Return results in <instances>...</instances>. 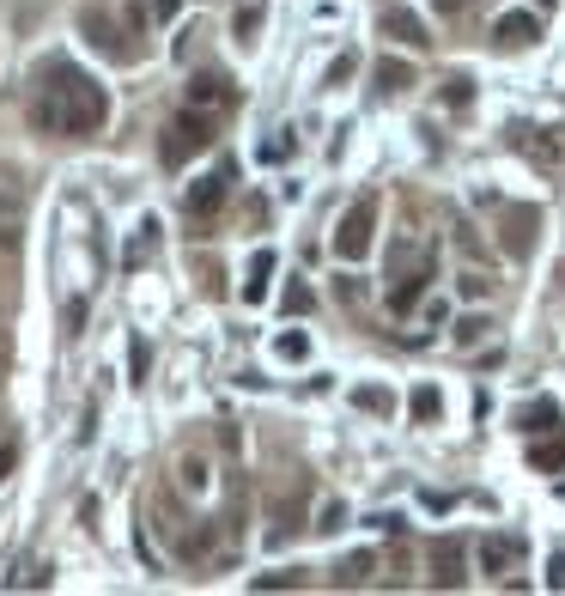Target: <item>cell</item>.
<instances>
[{
    "instance_id": "obj_1",
    "label": "cell",
    "mask_w": 565,
    "mask_h": 596,
    "mask_svg": "<svg viewBox=\"0 0 565 596\" xmlns=\"http://www.w3.org/2000/svg\"><path fill=\"white\" fill-rule=\"evenodd\" d=\"M55 73H61V110H67V134H98L104 128V116H110V104H104V86L98 80H86L79 67H67V61H55Z\"/></svg>"
},
{
    "instance_id": "obj_2",
    "label": "cell",
    "mask_w": 565,
    "mask_h": 596,
    "mask_svg": "<svg viewBox=\"0 0 565 596\" xmlns=\"http://www.w3.org/2000/svg\"><path fill=\"white\" fill-rule=\"evenodd\" d=\"M371 232H377V201L365 195V201H353V207L341 213V226H335V256H341V262H359V256L371 250Z\"/></svg>"
},
{
    "instance_id": "obj_3",
    "label": "cell",
    "mask_w": 565,
    "mask_h": 596,
    "mask_svg": "<svg viewBox=\"0 0 565 596\" xmlns=\"http://www.w3.org/2000/svg\"><path fill=\"white\" fill-rule=\"evenodd\" d=\"M207 140H213V122L189 110V116H177V122L165 128V146H158V153H165V165H183L189 153H201Z\"/></svg>"
},
{
    "instance_id": "obj_4",
    "label": "cell",
    "mask_w": 565,
    "mask_h": 596,
    "mask_svg": "<svg viewBox=\"0 0 565 596\" xmlns=\"http://www.w3.org/2000/svg\"><path fill=\"white\" fill-rule=\"evenodd\" d=\"M225 195H231V165H219L213 177H201V183L189 189V213H195V219H213V213L225 207Z\"/></svg>"
},
{
    "instance_id": "obj_5",
    "label": "cell",
    "mask_w": 565,
    "mask_h": 596,
    "mask_svg": "<svg viewBox=\"0 0 565 596\" xmlns=\"http://www.w3.org/2000/svg\"><path fill=\"white\" fill-rule=\"evenodd\" d=\"M426 280H432V262H420V268H401V274H395V286H389V311H401V317H408V311L420 305Z\"/></svg>"
},
{
    "instance_id": "obj_6",
    "label": "cell",
    "mask_w": 565,
    "mask_h": 596,
    "mask_svg": "<svg viewBox=\"0 0 565 596\" xmlns=\"http://www.w3.org/2000/svg\"><path fill=\"white\" fill-rule=\"evenodd\" d=\"M541 37V19L535 13H499V25H493V43L499 49H529Z\"/></svg>"
},
{
    "instance_id": "obj_7",
    "label": "cell",
    "mask_w": 565,
    "mask_h": 596,
    "mask_svg": "<svg viewBox=\"0 0 565 596\" xmlns=\"http://www.w3.org/2000/svg\"><path fill=\"white\" fill-rule=\"evenodd\" d=\"M383 37L408 43V49H426V43H432V37H426V19L408 13V7H389V13H383Z\"/></svg>"
},
{
    "instance_id": "obj_8",
    "label": "cell",
    "mask_w": 565,
    "mask_h": 596,
    "mask_svg": "<svg viewBox=\"0 0 565 596\" xmlns=\"http://www.w3.org/2000/svg\"><path fill=\"white\" fill-rule=\"evenodd\" d=\"M432 584L438 590H462L468 572H462V542H438L432 548Z\"/></svg>"
},
{
    "instance_id": "obj_9",
    "label": "cell",
    "mask_w": 565,
    "mask_h": 596,
    "mask_svg": "<svg viewBox=\"0 0 565 596\" xmlns=\"http://www.w3.org/2000/svg\"><path fill=\"white\" fill-rule=\"evenodd\" d=\"M517 560H523V542L517 536H487V542H480V572H487V578L511 572Z\"/></svg>"
},
{
    "instance_id": "obj_10",
    "label": "cell",
    "mask_w": 565,
    "mask_h": 596,
    "mask_svg": "<svg viewBox=\"0 0 565 596\" xmlns=\"http://www.w3.org/2000/svg\"><path fill=\"white\" fill-rule=\"evenodd\" d=\"M535 226H541V213H535V207H511V213H505V250H511V256H529Z\"/></svg>"
},
{
    "instance_id": "obj_11",
    "label": "cell",
    "mask_w": 565,
    "mask_h": 596,
    "mask_svg": "<svg viewBox=\"0 0 565 596\" xmlns=\"http://www.w3.org/2000/svg\"><path fill=\"white\" fill-rule=\"evenodd\" d=\"M79 31H86V37H92V43H98V49H104L110 61H128V55H134V49H128V43L116 37V25H110L104 13H86V19H79Z\"/></svg>"
},
{
    "instance_id": "obj_12",
    "label": "cell",
    "mask_w": 565,
    "mask_h": 596,
    "mask_svg": "<svg viewBox=\"0 0 565 596\" xmlns=\"http://www.w3.org/2000/svg\"><path fill=\"white\" fill-rule=\"evenodd\" d=\"M408 86H414V67H408V61H395V55H383V61H377V92H389V98H395V92H408Z\"/></svg>"
},
{
    "instance_id": "obj_13",
    "label": "cell",
    "mask_w": 565,
    "mask_h": 596,
    "mask_svg": "<svg viewBox=\"0 0 565 596\" xmlns=\"http://www.w3.org/2000/svg\"><path fill=\"white\" fill-rule=\"evenodd\" d=\"M268 274H274V250H256V256H250V280H244L250 305H262V298H268Z\"/></svg>"
},
{
    "instance_id": "obj_14",
    "label": "cell",
    "mask_w": 565,
    "mask_h": 596,
    "mask_svg": "<svg viewBox=\"0 0 565 596\" xmlns=\"http://www.w3.org/2000/svg\"><path fill=\"white\" fill-rule=\"evenodd\" d=\"M371 566H377V554H365V548H359V554H347V560L335 566V584H341V590H359V584L371 578Z\"/></svg>"
},
{
    "instance_id": "obj_15",
    "label": "cell",
    "mask_w": 565,
    "mask_h": 596,
    "mask_svg": "<svg viewBox=\"0 0 565 596\" xmlns=\"http://www.w3.org/2000/svg\"><path fill=\"white\" fill-rule=\"evenodd\" d=\"M262 7H237V19H231V31H237V43H256V31H262Z\"/></svg>"
},
{
    "instance_id": "obj_16",
    "label": "cell",
    "mask_w": 565,
    "mask_h": 596,
    "mask_svg": "<svg viewBox=\"0 0 565 596\" xmlns=\"http://www.w3.org/2000/svg\"><path fill=\"white\" fill-rule=\"evenodd\" d=\"M189 98H201V104H225L231 92H225V80H219V73H201V80L189 86Z\"/></svg>"
},
{
    "instance_id": "obj_17",
    "label": "cell",
    "mask_w": 565,
    "mask_h": 596,
    "mask_svg": "<svg viewBox=\"0 0 565 596\" xmlns=\"http://www.w3.org/2000/svg\"><path fill=\"white\" fill-rule=\"evenodd\" d=\"M353 402L365 408V414H389L395 402H389V390H377V384H365V390H353Z\"/></svg>"
},
{
    "instance_id": "obj_18",
    "label": "cell",
    "mask_w": 565,
    "mask_h": 596,
    "mask_svg": "<svg viewBox=\"0 0 565 596\" xmlns=\"http://www.w3.org/2000/svg\"><path fill=\"white\" fill-rule=\"evenodd\" d=\"M438 408H444V396H438L432 384H420V390H414V420H438Z\"/></svg>"
},
{
    "instance_id": "obj_19",
    "label": "cell",
    "mask_w": 565,
    "mask_h": 596,
    "mask_svg": "<svg viewBox=\"0 0 565 596\" xmlns=\"http://www.w3.org/2000/svg\"><path fill=\"white\" fill-rule=\"evenodd\" d=\"M280 305H286V311H292V317H304V311H310V305H316V298H310V286H298V280H292V286H286V292H280Z\"/></svg>"
},
{
    "instance_id": "obj_20",
    "label": "cell",
    "mask_w": 565,
    "mask_h": 596,
    "mask_svg": "<svg viewBox=\"0 0 565 596\" xmlns=\"http://www.w3.org/2000/svg\"><path fill=\"white\" fill-rule=\"evenodd\" d=\"M487 329H493L487 317H462V323H456V347H474V341L487 335Z\"/></svg>"
},
{
    "instance_id": "obj_21",
    "label": "cell",
    "mask_w": 565,
    "mask_h": 596,
    "mask_svg": "<svg viewBox=\"0 0 565 596\" xmlns=\"http://www.w3.org/2000/svg\"><path fill=\"white\" fill-rule=\"evenodd\" d=\"M298 572H256V590H298Z\"/></svg>"
},
{
    "instance_id": "obj_22",
    "label": "cell",
    "mask_w": 565,
    "mask_h": 596,
    "mask_svg": "<svg viewBox=\"0 0 565 596\" xmlns=\"http://www.w3.org/2000/svg\"><path fill=\"white\" fill-rule=\"evenodd\" d=\"M456 286H462V298H487V286H493V280H487V274H480V268H468V274H462Z\"/></svg>"
},
{
    "instance_id": "obj_23",
    "label": "cell",
    "mask_w": 565,
    "mask_h": 596,
    "mask_svg": "<svg viewBox=\"0 0 565 596\" xmlns=\"http://www.w3.org/2000/svg\"><path fill=\"white\" fill-rule=\"evenodd\" d=\"M468 98H474V80H462V73L444 80V104H468Z\"/></svg>"
},
{
    "instance_id": "obj_24",
    "label": "cell",
    "mask_w": 565,
    "mask_h": 596,
    "mask_svg": "<svg viewBox=\"0 0 565 596\" xmlns=\"http://www.w3.org/2000/svg\"><path fill=\"white\" fill-rule=\"evenodd\" d=\"M553 420H559L553 408H523V426H529V432H553Z\"/></svg>"
},
{
    "instance_id": "obj_25",
    "label": "cell",
    "mask_w": 565,
    "mask_h": 596,
    "mask_svg": "<svg viewBox=\"0 0 565 596\" xmlns=\"http://www.w3.org/2000/svg\"><path fill=\"white\" fill-rule=\"evenodd\" d=\"M341 524H347V505H322V524H316V530H322V536H335Z\"/></svg>"
},
{
    "instance_id": "obj_26",
    "label": "cell",
    "mask_w": 565,
    "mask_h": 596,
    "mask_svg": "<svg viewBox=\"0 0 565 596\" xmlns=\"http://www.w3.org/2000/svg\"><path fill=\"white\" fill-rule=\"evenodd\" d=\"M128 365H134V384H146V365H152V353L134 341V347H128Z\"/></svg>"
},
{
    "instance_id": "obj_27",
    "label": "cell",
    "mask_w": 565,
    "mask_h": 596,
    "mask_svg": "<svg viewBox=\"0 0 565 596\" xmlns=\"http://www.w3.org/2000/svg\"><path fill=\"white\" fill-rule=\"evenodd\" d=\"M280 353H286V359H304V353H310V341L292 329V335H280Z\"/></svg>"
},
{
    "instance_id": "obj_28",
    "label": "cell",
    "mask_w": 565,
    "mask_h": 596,
    "mask_svg": "<svg viewBox=\"0 0 565 596\" xmlns=\"http://www.w3.org/2000/svg\"><path fill=\"white\" fill-rule=\"evenodd\" d=\"M565 463V444H553V451H535V469H559Z\"/></svg>"
},
{
    "instance_id": "obj_29",
    "label": "cell",
    "mask_w": 565,
    "mask_h": 596,
    "mask_svg": "<svg viewBox=\"0 0 565 596\" xmlns=\"http://www.w3.org/2000/svg\"><path fill=\"white\" fill-rule=\"evenodd\" d=\"M19 584H25V590H43V584H49V566H25V578H19Z\"/></svg>"
},
{
    "instance_id": "obj_30",
    "label": "cell",
    "mask_w": 565,
    "mask_h": 596,
    "mask_svg": "<svg viewBox=\"0 0 565 596\" xmlns=\"http://www.w3.org/2000/svg\"><path fill=\"white\" fill-rule=\"evenodd\" d=\"M547 584H553V590H565V554H553V566H547Z\"/></svg>"
},
{
    "instance_id": "obj_31",
    "label": "cell",
    "mask_w": 565,
    "mask_h": 596,
    "mask_svg": "<svg viewBox=\"0 0 565 596\" xmlns=\"http://www.w3.org/2000/svg\"><path fill=\"white\" fill-rule=\"evenodd\" d=\"M177 7H183V0H152V13H158V19H177Z\"/></svg>"
},
{
    "instance_id": "obj_32",
    "label": "cell",
    "mask_w": 565,
    "mask_h": 596,
    "mask_svg": "<svg viewBox=\"0 0 565 596\" xmlns=\"http://www.w3.org/2000/svg\"><path fill=\"white\" fill-rule=\"evenodd\" d=\"M432 7H438V13H462V7H468V0H432Z\"/></svg>"
},
{
    "instance_id": "obj_33",
    "label": "cell",
    "mask_w": 565,
    "mask_h": 596,
    "mask_svg": "<svg viewBox=\"0 0 565 596\" xmlns=\"http://www.w3.org/2000/svg\"><path fill=\"white\" fill-rule=\"evenodd\" d=\"M535 7H553V0H535Z\"/></svg>"
}]
</instances>
